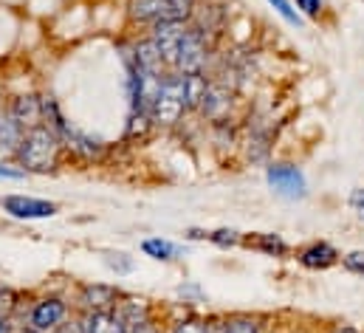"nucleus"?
<instances>
[{"label":"nucleus","instance_id":"nucleus-1","mask_svg":"<svg viewBox=\"0 0 364 333\" xmlns=\"http://www.w3.org/2000/svg\"><path fill=\"white\" fill-rule=\"evenodd\" d=\"M63 150H65V144H63L60 133L51 130L48 125H40V127L26 130V139L20 144V153H17V162L26 172L46 175V172H54L60 166Z\"/></svg>","mask_w":364,"mask_h":333},{"label":"nucleus","instance_id":"nucleus-2","mask_svg":"<svg viewBox=\"0 0 364 333\" xmlns=\"http://www.w3.org/2000/svg\"><path fill=\"white\" fill-rule=\"evenodd\" d=\"M186 113V93H183V74H167L161 90L150 107V119L156 127H176Z\"/></svg>","mask_w":364,"mask_h":333},{"label":"nucleus","instance_id":"nucleus-3","mask_svg":"<svg viewBox=\"0 0 364 333\" xmlns=\"http://www.w3.org/2000/svg\"><path fill=\"white\" fill-rule=\"evenodd\" d=\"M127 14L136 23H164L183 20L189 23L195 14V0H127Z\"/></svg>","mask_w":364,"mask_h":333},{"label":"nucleus","instance_id":"nucleus-4","mask_svg":"<svg viewBox=\"0 0 364 333\" xmlns=\"http://www.w3.org/2000/svg\"><path fill=\"white\" fill-rule=\"evenodd\" d=\"M209 51H212V48H209V37H206L203 31H198V28L189 23L181 46H178L173 71H176V74H206Z\"/></svg>","mask_w":364,"mask_h":333},{"label":"nucleus","instance_id":"nucleus-5","mask_svg":"<svg viewBox=\"0 0 364 333\" xmlns=\"http://www.w3.org/2000/svg\"><path fill=\"white\" fill-rule=\"evenodd\" d=\"M266 181L274 189V195H279L285 201H302L308 195V178L296 164L272 162L266 166Z\"/></svg>","mask_w":364,"mask_h":333},{"label":"nucleus","instance_id":"nucleus-6","mask_svg":"<svg viewBox=\"0 0 364 333\" xmlns=\"http://www.w3.org/2000/svg\"><path fill=\"white\" fill-rule=\"evenodd\" d=\"M65 322H68V302L63 297H40L28 311V325L26 328L51 333Z\"/></svg>","mask_w":364,"mask_h":333},{"label":"nucleus","instance_id":"nucleus-7","mask_svg":"<svg viewBox=\"0 0 364 333\" xmlns=\"http://www.w3.org/2000/svg\"><path fill=\"white\" fill-rule=\"evenodd\" d=\"M0 206L17 221H46L57 215V204L43 201V198H28V195H6Z\"/></svg>","mask_w":364,"mask_h":333},{"label":"nucleus","instance_id":"nucleus-8","mask_svg":"<svg viewBox=\"0 0 364 333\" xmlns=\"http://www.w3.org/2000/svg\"><path fill=\"white\" fill-rule=\"evenodd\" d=\"M57 133H60L65 150H68L71 156L82 159V162H99V159L105 156V142H102V139H93L88 133L71 127L68 122H63V125L57 127Z\"/></svg>","mask_w":364,"mask_h":333},{"label":"nucleus","instance_id":"nucleus-9","mask_svg":"<svg viewBox=\"0 0 364 333\" xmlns=\"http://www.w3.org/2000/svg\"><path fill=\"white\" fill-rule=\"evenodd\" d=\"M186 28H189V23H183V20H164V23H153L150 40L159 46V51L164 54V60H167V65H170V68H173V63H176V54H178V46H181Z\"/></svg>","mask_w":364,"mask_h":333},{"label":"nucleus","instance_id":"nucleus-10","mask_svg":"<svg viewBox=\"0 0 364 333\" xmlns=\"http://www.w3.org/2000/svg\"><path fill=\"white\" fill-rule=\"evenodd\" d=\"M296 263L302 268H308V271H328L336 263H342V254H339V249L333 243H328V240H314L305 249L296 251Z\"/></svg>","mask_w":364,"mask_h":333},{"label":"nucleus","instance_id":"nucleus-11","mask_svg":"<svg viewBox=\"0 0 364 333\" xmlns=\"http://www.w3.org/2000/svg\"><path fill=\"white\" fill-rule=\"evenodd\" d=\"M122 294L113 288V285H105V282H85L80 288V308L82 314H93V311H113L119 305Z\"/></svg>","mask_w":364,"mask_h":333},{"label":"nucleus","instance_id":"nucleus-12","mask_svg":"<svg viewBox=\"0 0 364 333\" xmlns=\"http://www.w3.org/2000/svg\"><path fill=\"white\" fill-rule=\"evenodd\" d=\"M9 113L23 125V130H31V127H40L46 125V107H43V96L37 93H23L11 102Z\"/></svg>","mask_w":364,"mask_h":333},{"label":"nucleus","instance_id":"nucleus-13","mask_svg":"<svg viewBox=\"0 0 364 333\" xmlns=\"http://www.w3.org/2000/svg\"><path fill=\"white\" fill-rule=\"evenodd\" d=\"M23 139H26L23 125H20L9 110H6V113H0V162L17 159Z\"/></svg>","mask_w":364,"mask_h":333},{"label":"nucleus","instance_id":"nucleus-14","mask_svg":"<svg viewBox=\"0 0 364 333\" xmlns=\"http://www.w3.org/2000/svg\"><path fill=\"white\" fill-rule=\"evenodd\" d=\"M133 57H136V65H139V71H147V74H159V77H167L170 71V65H167V60H164V54L159 51V46L147 37V40H139V43H133Z\"/></svg>","mask_w":364,"mask_h":333},{"label":"nucleus","instance_id":"nucleus-15","mask_svg":"<svg viewBox=\"0 0 364 333\" xmlns=\"http://www.w3.org/2000/svg\"><path fill=\"white\" fill-rule=\"evenodd\" d=\"M116 314L122 317V322L127 325V331L133 333L136 328L153 322V308L147 300H139V297H122L119 305H116Z\"/></svg>","mask_w":364,"mask_h":333},{"label":"nucleus","instance_id":"nucleus-16","mask_svg":"<svg viewBox=\"0 0 364 333\" xmlns=\"http://www.w3.org/2000/svg\"><path fill=\"white\" fill-rule=\"evenodd\" d=\"M232 107V90L223 83H209V90L200 102V113L212 122H223V116L229 113Z\"/></svg>","mask_w":364,"mask_h":333},{"label":"nucleus","instance_id":"nucleus-17","mask_svg":"<svg viewBox=\"0 0 364 333\" xmlns=\"http://www.w3.org/2000/svg\"><path fill=\"white\" fill-rule=\"evenodd\" d=\"M80 328L82 333H130L127 325L122 322V317L113 311H93L80 317Z\"/></svg>","mask_w":364,"mask_h":333},{"label":"nucleus","instance_id":"nucleus-18","mask_svg":"<svg viewBox=\"0 0 364 333\" xmlns=\"http://www.w3.org/2000/svg\"><path fill=\"white\" fill-rule=\"evenodd\" d=\"M243 246L252 251H260L266 257H288L291 246L285 243L282 235L274 232H255V235H243Z\"/></svg>","mask_w":364,"mask_h":333},{"label":"nucleus","instance_id":"nucleus-19","mask_svg":"<svg viewBox=\"0 0 364 333\" xmlns=\"http://www.w3.org/2000/svg\"><path fill=\"white\" fill-rule=\"evenodd\" d=\"M209 333H263L260 319L249 314H235L223 319H209Z\"/></svg>","mask_w":364,"mask_h":333},{"label":"nucleus","instance_id":"nucleus-20","mask_svg":"<svg viewBox=\"0 0 364 333\" xmlns=\"http://www.w3.org/2000/svg\"><path fill=\"white\" fill-rule=\"evenodd\" d=\"M141 251H144L147 257L159 260V263H173V260L181 257V246L173 243V240H164V238H147V240L141 243Z\"/></svg>","mask_w":364,"mask_h":333},{"label":"nucleus","instance_id":"nucleus-21","mask_svg":"<svg viewBox=\"0 0 364 333\" xmlns=\"http://www.w3.org/2000/svg\"><path fill=\"white\" fill-rule=\"evenodd\" d=\"M209 90L206 74H183V93H186V110H200V102Z\"/></svg>","mask_w":364,"mask_h":333},{"label":"nucleus","instance_id":"nucleus-22","mask_svg":"<svg viewBox=\"0 0 364 333\" xmlns=\"http://www.w3.org/2000/svg\"><path fill=\"white\" fill-rule=\"evenodd\" d=\"M272 153V133L269 130H252L246 139V156L249 162H266Z\"/></svg>","mask_w":364,"mask_h":333},{"label":"nucleus","instance_id":"nucleus-23","mask_svg":"<svg viewBox=\"0 0 364 333\" xmlns=\"http://www.w3.org/2000/svg\"><path fill=\"white\" fill-rule=\"evenodd\" d=\"M150 127H156V125H153V119H150V113L130 110V116H127V127H124V136H127V139H144V136L150 133Z\"/></svg>","mask_w":364,"mask_h":333},{"label":"nucleus","instance_id":"nucleus-24","mask_svg":"<svg viewBox=\"0 0 364 333\" xmlns=\"http://www.w3.org/2000/svg\"><path fill=\"white\" fill-rule=\"evenodd\" d=\"M269 6H272L274 11H277L288 26H294V28H299V26L305 23V17L296 11V6H294L291 0H269Z\"/></svg>","mask_w":364,"mask_h":333},{"label":"nucleus","instance_id":"nucleus-25","mask_svg":"<svg viewBox=\"0 0 364 333\" xmlns=\"http://www.w3.org/2000/svg\"><path fill=\"white\" fill-rule=\"evenodd\" d=\"M209 243H215L218 249H235L243 243V235L237 229H215L209 232Z\"/></svg>","mask_w":364,"mask_h":333},{"label":"nucleus","instance_id":"nucleus-26","mask_svg":"<svg viewBox=\"0 0 364 333\" xmlns=\"http://www.w3.org/2000/svg\"><path fill=\"white\" fill-rule=\"evenodd\" d=\"M105 265L116 274H130L133 271V257H127L124 251H105Z\"/></svg>","mask_w":364,"mask_h":333},{"label":"nucleus","instance_id":"nucleus-27","mask_svg":"<svg viewBox=\"0 0 364 333\" xmlns=\"http://www.w3.org/2000/svg\"><path fill=\"white\" fill-rule=\"evenodd\" d=\"M294 6L308 20H319L325 14V0H294Z\"/></svg>","mask_w":364,"mask_h":333},{"label":"nucleus","instance_id":"nucleus-28","mask_svg":"<svg viewBox=\"0 0 364 333\" xmlns=\"http://www.w3.org/2000/svg\"><path fill=\"white\" fill-rule=\"evenodd\" d=\"M17 302H20L17 291L0 285V319H11V314L17 311Z\"/></svg>","mask_w":364,"mask_h":333},{"label":"nucleus","instance_id":"nucleus-29","mask_svg":"<svg viewBox=\"0 0 364 333\" xmlns=\"http://www.w3.org/2000/svg\"><path fill=\"white\" fill-rule=\"evenodd\" d=\"M170 333H209V319H195V317H189V319L176 322Z\"/></svg>","mask_w":364,"mask_h":333},{"label":"nucleus","instance_id":"nucleus-30","mask_svg":"<svg viewBox=\"0 0 364 333\" xmlns=\"http://www.w3.org/2000/svg\"><path fill=\"white\" fill-rule=\"evenodd\" d=\"M342 268H345V271H350V274L364 277V251L362 249L348 251V254L342 257Z\"/></svg>","mask_w":364,"mask_h":333},{"label":"nucleus","instance_id":"nucleus-31","mask_svg":"<svg viewBox=\"0 0 364 333\" xmlns=\"http://www.w3.org/2000/svg\"><path fill=\"white\" fill-rule=\"evenodd\" d=\"M348 204H350V209H353V212H356V215L364 221V186H356V189L350 192Z\"/></svg>","mask_w":364,"mask_h":333},{"label":"nucleus","instance_id":"nucleus-32","mask_svg":"<svg viewBox=\"0 0 364 333\" xmlns=\"http://www.w3.org/2000/svg\"><path fill=\"white\" fill-rule=\"evenodd\" d=\"M0 178L20 181V178H26V169H23V166H11L9 162H0Z\"/></svg>","mask_w":364,"mask_h":333},{"label":"nucleus","instance_id":"nucleus-33","mask_svg":"<svg viewBox=\"0 0 364 333\" xmlns=\"http://www.w3.org/2000/svg\"><path fill=\"white\" fill-rule=\"evenodd\" d=\"M183 235H186V240H209V232L206 229H186Z\"/></svg>","mask_w":364,"mask_h":333},{"label":"nucleus","instance_id":"nucleus-34","mask_svg":"<svg viewBox=\"0 0 364 333\" xmlns=\"http://www.w3.org/2000/svg\"><path fill=\"white\" fill-rule=\"evenodd\" d=\"M51 333H82V328H80V319H77V322H65V325H60L57 331H51Z\"/></svg>","mask_w":364,"mask_h":333},{"label":"nucleus","instance_id":"nucleus-35","mask_svg":"<svg viewBox=\"0 0 364 333\" xmlns=\"http://www.w3.org/2000/svg\"><path fill=\"white\" fill-rule=\"evenodd\" d=\"M133 333H161L159 331V325L156 322H147V325H141V328H136Z\"/></svg>","mask_w":364,"mask_h":333},{"label":"nucleus","instance_id":"nucleus-36","mask_svg":"<svg viewBox=\"0 0 364 333\" xmlns=\"http://www.w3.org/2000/svg\"><path fill=\"white\" fill-rule=\"evenodd\" d=\"M331 333H362L359 328H353V325H336Z\"/></svg>","mask_w":364,"mask_h":333},{"label":"nucleus","instance_id":"nucleus-37","mask_svg":"<svg viewBox=\"0 0 364 333\" xmlns=\"http://www.w3.org/2000/svg\"><path fill=\"white\" fill-rule=\"evenodd\" d=\"M0 333H11V319H0Z\"/></svg>","mask_w":364,"mask_h":333},{"label":"nucleus","instance_id":"nucleus-38","mask_svg":"<svg viewBox=\"0 0 364 333\" xmlns=\"http://www.w3.org/2000/svg\"><path fill=\"white\" fill-rule=\"evenodd\" d=\"M20 333H40V331H31V328H23Z\"/></svg>","mask_w":364,"mask_h":333}]
</instances>
